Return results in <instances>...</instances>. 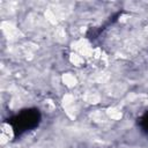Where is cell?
<instances>
[{
    "instance_id": "cell-1",
    "label": "cell",
    "mask_w": 148,
    "mask_h": 148,
    "mask_svg": "<svg viewBox=\"0 0 148 148\" xmlns=\"http://www.w3.org/2000/svg\"><path fill=\"white\" fill-rule=\"evenodd\" d=\"M71 47H72L73 52H76V53L81 54L83 58H92L94 47L91 46L89 40L83 38V37L73 40L72 44H71Z\"/></svg>"
},
{
    "instance_id": "cell-2",
    "label": "cell",
    "mask_w": 148,
    "mask_h": 148,
    "mask_svg": "<svg viewBox=\"0 0 148 148\" xmlns=\"http://www.w3.org/2000/svg\"><path fill=\"white\" fill-rule=\"evenodd\" d=\"M62 108L64 110L66 111V113L71 117V118H74L76 116V112H77V106H76V103H75V97L73 94H65L64 97H62Z\"/></svg>"
},
{
    "instance_id": "cell-3",
    "label": "cell",
    "mask_w": 148,
    "mask_h": 148,
    "mask_svg": "<svg viewBox=\"0 0 148 148\" xmlns=\"http://www.w3.org/2000/svg\"><path fill=\"white\" fill-rule=\"evenodd\" d=\"M1 30L3 31V34L7 37H10V38H14L20 34V31L16 28V25L10 21H3L1 23Z\"/></svg>"
},
{
    "instance_id": "cell-4",
    "label": "cell",
    "mask_w": 148,
    "mask_h": 148,
    "mask_svg": "<svg viewBox=\"0 0 148 148\" xmlns=\"http://www.w3.org/2000/svg\"><path fill=\"white\" fill-rule=\"evenodd\" d=\"M62 83L67 87V88H74L77 86V77L73 74V73H64L61 76Z\"/></svg>"
},
{
    "instance_id": "cell-5",
    "label": "cell",
    "mask_w": 148,
    "mask_h": 148,
    "mask_svg": "<svg viewBox=\"0 0 148 148\" xmlns=\"http://www.w3.org/2000/svg\"><path fill=\"white\" fill-rule=\"evenodd\" d=\"M82 98L88 104H98L102 99V96L98 92H95V91H87V92L83 94Z\"/></svg>"
},
{
    "instance_id": "cell-6",
    "label": "cell",
    "mask_w": 148,
    "mask_h": 148,
    "mask_svg": "<svg viewBox=\"0 0 148 148\" xmlns=\"http://www.w3.org/2000/svg\"><path fill=\"white\" fill-rule=\"evenodd\" d=\"M105 113H106L108 118L112 119V120H120L123 118V112L117 106H109V108H106Z\"/></svg>"
},
{
    "instance_id": "cell-7",
    "label": "cell",
    "mask_w": 148,
    "mask_h": 148,
    "mask_svg": "<svg viewBox=\"0 0 148 148\" xmlns=\"http://www.w3.org/2000/svg\"><path fill=\"white\" fill-rule=\"evenodd\" d=\"M69 62H71L72 65H74V66H76V67H80V66H83V64H84V58H83L81 54H79V53L72 51V52L69 53Z\"/></svg>"
},
{
    "instance_id": "cell-8",
    "label": "cell",
    "mask_w": 148,
    "mask_h": 148,
    "mask_svg": "<svg viewBox=\"0 0 148 148\" xmlns=\"http://www.w3.org/2000/svg\"><path fill=\"white\" fill-rule=\"evenodd\" d=\"M44 16H45V18H46V21H47L49 23H51V24H57V22H58V16H57V14H56L54 10H52V9H46V10L44 12Z\"/></svg>"
},
{
    "instance_id": "cell-9",
    "label": "cell",
    "mask_w": 148,
    "mask_h": 148,
    "mask_svg": "<svg viewBox=\"0 0 148 148\" xmlns=\"http://www.w3.org/2000/svg\"><path fill=\"white\" fill-rule=\"evenodd\" d=\"M91 119L94 120V121H96V123H104L106 119H109L108 118V116H106V113L104 112V113H102V111H94L92 113H91Z\"/></svg>"
},
{
    "instance_id": "cell-10",
    "label": "cell",
    "mask_w": 148,
    "mask_h": 148,
    "mask_svg": "<svg viewBox=\"0 0 148 148\" xmlns=\"http://www.w3.org/2000/svg\"><path fill=\"white\" fill-rule=\"evenodd\" d=\"M54 37L58 42H64L66 39V32H65V29L62 27H58L54 31Z\"/></svg>"
},
{
    "instance_id": "cell-11",
    "label": "cell",
    "mask_w": 148,
    "mask_h": 148,
    "mask_svg": "<svg viewBox=\"0 0 148 148\" xmlns=\"http://www.w3.org/2000/svg\"><path fill=\"white\" fill-rule=\"evenodd\" d=\"M1 133L6 134L8 138H12L13 136V130H12V126L9 124H2L1 125Z\"/></svg>"
},
{
    "instance_id": "cell-12",
    "label": "cell",
    "mask_w": 148,
    "mask_h": 148,
    "mask_svg": "<svg viewBox=\"0 0 148 148\" xmlns=\"http://www.w3.org/2000/svg\"><path fill=\"white\" fill-rule=\"evenodd\" d=\"M109 79H110V75H108V73H99L97 74V77H96L98 83H106Z\"/></svg>"
}]
</instances>
